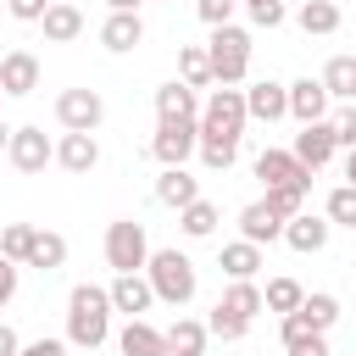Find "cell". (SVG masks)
<instances>
[{
    "label": "cell",
    "instance_id": "1",
    "mask_svg": "<svg viewBox=\"0 0 356 356\" xmlns=\"http://www.w3.org/2000/svg\"><path fill=\"white\" fill-rule=\"evenodd\" d=\"M111 339V295L100 284H72L67 295V345L100 350Z\"/></svg>",
    "mask_w": 356,
    "mask_h": 356
},
{
    "label": "cell",
    "instance_id": "2",
    "mask_svg": "<svg viewBox=\"0 0 356 356\" xmlns=\"http://www.w3.org/2000/svg\"><path fill=\"white\" fill-rule=\"evenodd\" d=\"M145 278H150L156 300H167V306H189V300H195V289H200V273H195V261H189L178 245H167V250H150V261H145Z\"/></svg>",
    "mask_w": 356,
    "mask_h": 356
},
{
    "label": "cell",
    "instance_id": "3",
    "mask_svg": "<svg viewBox=\"0 0 356 356\" xmlns=\"http://www.w3.org/2000/svg\"><path fill=\"white\" fill-rule=\"evenodd\" d=\"M250 28H239V22H222V28H211V39H206V61H211V83H245L250 78Z\"/></svg>",
    "mask_w": 356,
    "mask_h": 356
},
{
    "label": "cell",
    "instance_id": "4",
    "mask_svg": "<svg viewBox=\"0 0 356 356\" xmlns=\"http://www.w3.org/2000/svg\"><path fill=\"white\" fill-rule=\"evenodd\" d=\"M245 89H234V83H217L206 100H200V117H195V128H200V139H239L245 134Z\"/></svg>",
    "mask_w": 356,
    "mask_h": 356
},
{
    "label": "cell",
    "instance_id": "5",
    "mask_svg": "<svg viewBox=\"0 0 356 356\" xmlns=\"http://www.w3.org/2000/svg\"><path fill=\"white\" fill-rule=\"evenodd\" d=\"M106 267L111 273H145V261H150V234H145V222L139 217H117V222H106Z\"/></svg>",
    "mask_w": 356,
    "mask_h": 356
},
{
    "label": "cell",
    "instance_id": "6",
    "mask_svg": "<svg viewBox=\"0 0 356 356\" xmlns=\"http://www.w3.org/2000/svg\"><path fill=\"white\" fill-rule=\"evenodd\" d=\"M56 122H61L67 134H95V128L106 122L100 89H61V95H56Z\"/></svg>",
    "mask_w": 356,
    "mask_h": 356
},
{
    "label": "cell",
    "instance_id": "7",
    "mask_svg": "<svg viewBox=\"0 0 356 356\" xmlns=\"http://www.w3.org/2000/svg\"><path fill=\"white\" fill-rule=\"evenodd\" d=\"M6 161L17 167V172H44L50 161H56V139H44V128H33V122H22V128H11V145H6Z\"/></svg>",
    "mask_w": 356,
    "mask_h": 356
},
{
    "label": "cell",
    "instance_id": "8",
    "mask_svg": "<svg viewBox=\"0 0 356 356\" xmlns=\"http://www.w3.org/2000/svg\"><path fill=\"white\" fill-rule=\"evenodd\" d=\"M256 178H261L267 189H312V167H306L295 150H278V145H267V150L256 156Z\"/></svg>",
    "mask_w": 356,
    "mask_h": 356
},
{
    "label": "cell",
    "instance_id": "9",
    "mask_svg": "<svg viewBox=\"0 0 356 356\" xmlns=\"http://www.w3.org/2000/svg\"><path fill=\"white\" fill-rule=\"evenodd\" d=\"M195 145H200V128L195 122H156V134H150V156L161 167H189Z\"/></svg>",
    "mask_w": 356,
    "mask_h": 356
},
{
    "label": "cell",
    "instance_id": "10",
    "mask_svg": "<svg viewBox=\"0 0 356 356\" xmlns=\"http://www.w3.org/2000/svg\"><path fill=\"white\" fill-rule=\"evenodd\" d=\"M312 172H323L328 161H334V150H339V139H334V122L328 117H317V122H300V134H295V145H289Z\"/></svg>",
    "mask_w": 356,
    "mask_h": 356
},
{
    "label": "cell",
    "instance_id": "11",
    "mask_svg": "<svg viewBox=\"0 0 356 356\" xmlns=\"http://www.w3.org/2000/svg\"><path fill=\"white\" fill-rule=\"evenodd\" d=\"M245 117H250V122H278V117H289V89H284L278 78L245 83Z\"/></svg>",
    "mask_w": 356,
    "mask_h": 356
},
{
    "label": "cell",
    "instance_id": "12",
    "mask_svg": "<svg viewBox=\"0 0 356 356\" xmlns=\"http://www.w3.org/2000/svg\"><path fill=\"white\" fill-rule=\"evenodd\" d=\"M328 234H334V222H328L323 211H295V217L284 222V245L300 250V256H317V250L328 245Z\"/></svg>",
    "mask_w": 356,
    "mask_h": 356
},
{
    "label": "cell",
    "instance_id": "13",
    "mask_svg": "<svg viewBox=\"0 0 356 356\" xmlns=\"http://www.w3.org/2000/svg\"><path fill=\"white\" fill-rule=\"evenodd\" d=\"M195 117H200V95L184 78H167L156 89V122H195Z\"/></svg>",
    "mask_w": 356,
    "mask_h": 356
},
{
    "label": "cell",
    "instance_id": "14",
    "mask_svg": "<svg viewBox=\"0 0 356 356\" xmlns=\"http://www.w3.org/2000/svg\"><path fill=\"white\" fill-rule=\"evenodd\" d=\"M278 339H284V356H328V334H317L300 312L278 317Z\"/></svg>",
    "mask_w": 356,
    "mask_h": 356
},
{
    "label": "cell",
    "instance_id": "15",
    "mask_svg": "<svg viewBox=\"0 0 356 356\" xmlns=\"http://www.w3.org/2000/svg\"><path fill=\"white\" fill-rule=\"evenodd\" d=\"M284 89H289V117H295V122H317V117L334 111L323 78H295V83H284Z\"/></svg>",
    "mask_w": 356,
    "mask_h": 356
},
{
    "label": "cell",
    "instance_id": "16",
    "mask_svg": "<svg viewBox=\"0 0 356 356\" xmlns=\"http://www.w3.org/2000/svg\"><path fill=\"white\" fill-rule=\"evenodd\" d=\"M56 167H67V172H95L100 167V139L95 134H67L61 128V139H56Z\"/></svg>",
    "mask_w": 356,
    "mask_h": 356
},
{
    "label": "cell",
    "instance_id": "17",
    "mask_svg": "<svg viewBox=\"0 0 356 356\" xmlns=\"http://www.w3.org/2000/svg\"><path fill=\"white\" fill-rule=\"evenodd\" d=\"M106 295H111V312H128V317H139V312L156 306V289H150L145 273H117Z\"/></svg>",
    "mask_w": 356,
    "mask_h": 356
},
{
    "label": "cell",
    "instance_id": "18",
    "mask_svg": "<svg viewBox=\"0 0 356 356\" xmlns=\"http://www.w3.org/2000/svg\"><path fill=\"white\" fill-rule=\"evenodd\" d=\"M0 89L6 95H33L39 89V56L33 50H6L0 56Z\"/></svg>",
    "mask_w": 356,
    "mask_h": 356
},
{
    "label": "cell",
    "instance_id": "19",
    "mask_svg": "<svg viewBox=\"0 0 356 356\" xmlns=\"http://www.w3.org/2000/svg\"><path fill=\"white\" fill-rule=\"evenodd\" d=\"M117 350H122V356H172V350H167V334H161L156 323H145V317H128V323H122Z\"/></svg>",
    "mask_w": 356,
    "mask_h": 356
},
{
    "label": "cell",
    "instance_id": "20",
    "mask_svg": "<svg viewBox=\"0 0 356 356\" xmlns=\"http://www.w3.org/2000/svg\"><path fill=\"white\" fill-rule=\"evenodd\" d=\"M100 44H106L111 56H128L134 44H145V22H139V11H111V17L100 22Z\"/></svg>",
    "mask_w": 356,
    "mask_h": 356
},
{
    "label": "cell",
    "instance_id": "21",
    "mask_svg": "<svg viewBox=\"0 0 356 356\" xmlns=\"http://www.w3.org/2000/svg\"><path fill=\"white\" fill-rule=\"evenodd\" d=\"M39 28H44V39H50V44H72V39L83 33V11H78L72 0H50V6H44V17H39Z\"/></svg>",
    "mask_w": 356,
    "mask_h": 356
},
{
    "label": "cell",
    "instance_id": "22",
    "mask_svg": "<svg viewBox=\"0 0 356 356\" xmlns=\"http://www.w3.org/2000/svg\"><path fill=\"white\" fill-rule=\"evenodd\" d=\"M239 239L273 245V239H284V217H273L267 200H250V206H239Z\"/></svg>",
    "mask_w": 356,
    "mask_h": 356
},
{
    "label": "cell",
    "instance_id": "23",
    "mask_svg": "<svg viewBox=\"0 0 356 356\" xmlns=\"http://www.w3.org/2000/svg\"><path fill=\"white\" fill-rule=\"evenodd\" d=\"M295 22H300V33H312V39H328V33H339L345 11H339V0H300Z\"/></svg>",
    "mask_w": 356,
    "mask_h": 356
},
{
    "label": "cell",
    "instance_id": "24",
    "mask_svg": "<svg viewBox=\"0 0 356 356\" xmlns=\"http://www.w3.org/2000/svg\"><path fill=\"white\" fill-rule=\"evenodd\" d=\"M195 195H200V178H195L189 167H161V178H156V200H161V206L178 211V206H189Z\"/></svg>",
    "mask_w": 356,
    "mask_h": 356
},
{
    "label": "cell",
    "instance_id": "25",
    "mask_svg": "<svg viewBox=\"0 0 356 356\" xmlns=\"http://www.w3.org/2000/svg\"><path fill=\"white\" fill-rule=\"evenodd\" d=\"M22 267H39V273H56L67 267V239L56 228H33V245H28V261Z\"/></svg>",
    "mask_w": 356,
    "mask_h": 356
},
{
    "label": "cell",
    "instance_id": "26",
    "mask_svg": "<svg viewBox=\"0 0 356 356\" xmlns=\"http://www.w3.org/2000/svg\"><path fill=\"white\" fill-rule=\"evenodd\" d=\"M217 306L234 312V317H245V323H256V312H261V284H256V278H228V289L217 295Z\"/></svg>",
    "mask_w": 356,
    "mask_h": 356
},
{
    "label": "cell",
    "instance_id": "27",
    "mask_svg": "<svg viewBox=\"0 0 356 356\" xmlns=\"http://www.w3.org/2000/svg\"><path fill=\"white\" fill-rule=\"evenodd\" d=\"M167 334V350L172 356H206V339H211V328L200 323V317H178L172 328H161Z\"/></svg>",
    "mask_w": 356,
    "mask_h": 356
},
{
    "label": "cell",
    "instance_id": "28",
    "mask_svg": "<svg viewBox=\"0 0 356 356\" xmlns=\"http://www.w3.org/2000/svg\"><path fill=\"white\" fill-rule=\"evenodd\" d=\"M217 267H222V278H256V273H261V245L234 239V245H222Z\"/></svg>",
    "mask_w": 356,
    "mask_h": 356
},
{
    "label": "cell",
    "instance_id": "29",
    "mask_svg": "<svg viewBox=\"0 0 356 356\" xmlns=\"http://www.w3.org/2000/svg\"><path fill=\"white\" fill-rule=\"evenodd\" d=\"M217 222H222V217H217V206H211L206 195H195L189 206H178V228H184L189 239H211V234H217Z\"/></svg>",
    "mask_w": 356,
    "mask_h": 356
},
{
    "label": "cell",
    "instance_id": "30",
    "mask_svg": "<svg viewBox=\"0 0 356 356\" xmlns=\"http://www.w3.org/2000/svg\"><path fill=\"white\" fill-rule=\"evenodd\" d=\"M317 334H328L334 323H339V295H328V289H312V295H300V306H295Z\"/></svg>",
    "mask_w": 356,
    "mask_h": 356
},
{
    "label": "cell",
    "instance_id": "31",
    "mask_svg": "<svg viewBox=\"0 0 356 356\" xmlns=\"http://www.w3.org/2000/svg\"><path fill=\"white\" fill-rule=\"evenodd\" d=\"M323 89H328V100H356V56H328Z\"/></svg>",
    "mask_w": 356,
    "mask_h": 356
},
{
    "label": "cell",
    "instance_id": "32",
    "mask_svg": "<svg viewBox=\"0 0 356 356\" xmlns=\"http://www.w3.org/2000/svg\"><path fill=\"white\" fill-rule=\"evenodd\" d=\"M178 78L189 89H211V61H206V44H178Z\"/></svg>",
    "mask_w": 356,
    "mask_h": 356
},
{
    "label": "cell",
    "instance_id": "33",
    "mask_svg": "<svg viewBox=\"0 0 356 356\" xmlns=\"http://www.w3.org/2000/svg\"><path fill=\"white\" fill-rule=\"evenodd\" d=\"M300 295H306V289H300L295 278H267V289H261V312H278V317H284V312L300 306Z\"/></svg>",
    "mask_w": 356,
    "mask_h": 356
},
{
    "label": "cell",
    "instance_id": "34",
    "mask_svg": "<svg viewBox=\"0 0 356 356\" xmlns=\"http://www.w3.org/2000/svg\"><path fill=\"white\" fill-rule=\"evenodd\" d=\"M323 217H328L334 228H356V184H339V189H328V200H323Z\"/></svg>",
    "mask_w": 356,
    "mask_h": 356
},
{
    "label": "cell",
    "instance_id": "35",
    "mask_svg": "<svg viewBox=\"0 0 356 356\" xmlns=\"http://www.w3.org/2000/svg\"><path fill=\"white\" fill-rule=\"evenodd\" d=\"M195 156H200L211 172H228V167L239 161V139H200V145H195Z\"/></svg>",
    "mask_w": 356,
    "mask_h": 356
},
{
    "label": "cell",
    "instance_id": "36",
    "mask_svg": "<svg viewBox=\"0 0 356 356\" xmlns=\"http://www.w3.org/2000/svg\"><path fill=\"white\" fill-rule=\"evenodd\" d=\"M28 245H33V222H6V228H0V256H6V261L22 267V261H28Z\"/></svg>",
    "mask_w": 356,
    "mask_h": 356
},
{
    "label": "cell",
    "instance_id": "37",
    "mask_svg": "<svg viewBox=\"0 0 356 356\" xmlns=\"http://www.w3.org/2000/svg\"><path fill=\"white\" fill-rule=\"evenodd\" d=\"M261 200H267V211H273V217H284V222H289L295 211H306V189H267Z\"/></svg>",
    "mask_w": 356,
    "mask_h": 356
},
{
    "label": "cell",
    "instance_id": "38",
    "mask_svg": "<svg viewBox=\"0 0 356 356\" xmlns=\"http://www.w3.org/2000/svg\"><path fill=\"white\" fill-rule=\"evenodd\" d=\"M245 11H250V28H278L284 17H289V6L284 0H239Z\"/></svg>",
    "mask_w": 356,
    "mask_h": 356
},
{
    "label": "cell",
    "instance_id": "39",
    "mask_svg": "<svg viewBox=\"0 0 356 356\" xmlns=\"http://www.w3.org/2000/svg\"><path fill=\"white\" fill-rule=\"evenodd\" d=\"M206 328H211L217 339H245V334H250V323H245V317H234V312H222V306H211Z\"/></svg>",
    "mask_w": 356,
    "mask_h": 356
},
{
    "label": "cell",
    "instance_id": "40",
    "mask_svg": "<svg viewBox=\"0 0 356 356\" xmlns=\"http://www.w3.org/2000/svg\"><path fill=\"white\" fill-rule=\"evenodd\" d=\"M328 122H334V139L350 150V145H356V100H339V106L328 111Z\"/></svg>",
    "mask_w": 356,
    "mask_h": 356
},
{
    "label": "cell",
    "instance_id": "41",
    "mask_svg": "<svg viewBox=\"0 0 356 356\" xmlns=\"http://www.w3.org/2000/svg\"><path fill=\"white\" fill-rule=\"evenodd\" d=\"M234 6H239V0H195V17H200L206 28H222V22H234Z\"/></svg>",
    "mask_w": 356,
    "mask_h": 356
},
{
    "label": "cell",
    "instance_id": "42",
    "mask_svg": "<svg viewBox=\"0 0 356 356\" xmlns=\"http://www.w3.org/2000/svg\"><path fill=\"white\" fill-rule=\"evenodd\" d=\"M44 6H50V0H6V11H11L17 22H39V17H44Z\"/></svg>",
    "mask_w": 356,
    "mask_h": 356
},
{
    "label": "cell",
    "instance_id": "43",
    "mask_svg": "<svg viewBox=\"0 0 356 356\" xmlns=\"http://www.w3.org/2000/svg\"><path fill=\"white\" fill-rule=\"evenodd\" d=\"M11 300H17V261H6V256H0V312H6Z\"/></svg>",
    "mask_w": 356,
    "mask_h": 356
},
{
    "label": "cell",
    "instance_id": "44",
    "mask_svg": "<svg viewBox=\"0 0 356 356\" xmlns=\"http://www.w3.org/2000/svg\"><path fill=\"white\" fill-rule=\"evenodd\" d=\"M17 356H67V339H28Z\"/></svg>",
    "mask_w": 356,
    "mask_h": 356
},
{
    "label": "cell",
    "instance_id": "45",
    "mask_svg": "<svg viewBox=\"0 0 356 356\" xmlns=\"http://www.w3.org/2000/svg\"><path fill=\"white\" fill-rule=\"evenodd\" d=\"M22 350V339H17V328L11 323H0V356H17Z\"/></svg>",
    "mask_w": 356,
    "mask_h": 356
},
{
    "label": "cell",
    "instance_id": "46",
    "mask_svg": "<svg viewBox=\"0 0 356 356\" xmlns=\"http://www.w3.org/2000/svg\"><path fill=\"white\" fill-rule=\"evenodd\" d=\"M345 184H356V145L345 150Z\"/></svg>",
    "mask_w": 356,
    "mask_h": 356
},
{
    "label": "cell",
    "instance_id": "47",
    "mask_svg": "<svg viewBox=\"0 0 356 356\" xmlns=\"http://www.w3.org/2000/svg\"><path fill=\"white\" fill-rule=\"evenodd\" d=\"M106 6H111V11H139L145 0H106Z\"/></svg>",
    "mask_w": 356,
    "mask_h": 356
},
{
    "label": "cell",
    "instance_id": "48",
    "mask_svg": "<svg viewBox=\"0 0 356 356\" xmlns=\"http://www.w3.org/2000/svg\"><path fill=\"white\" fill-rule=\"evenodd\" d=\"M6 145H11V128H6V122H0V156H6Z\"/></svg>",
    "mask_w": 356,
    "mask_h": 356
},
{
    "label": "cell",
    "instance_id": "49",
    "mask_svg": "<svg viewBox=\"0 0 356 356\" xmlns=\"http://www.w3.org/2000/svg\"><path fill=\"white\" fill-rule=\"evenodd\" d=\"M0 100H6V89H0Z\"/></svg>",
    "mask_w": 356,
    "mask_h": 356
}]
</instances>
